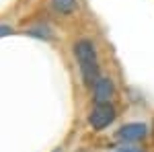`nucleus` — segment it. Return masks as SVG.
Segmentation results:
<instances>
[{"mask_svg": "<svg viewBox=\"0 0 154 152\" xmlns=\"http://www.w3.org/2000/svg\"><path fill=\"white\" fill-rule=\"evenodd\" d=\"M74 58L78 62L80 68V78H82L84 86L93 88L95 82L101 78V66H99V54H97V45L91 39H78L74 47Z\"/></svg>", "mask_w": 154, "mask_h": 152, "instance_id": "1", "label": "nucleus"}, {"mask_svg": "<svg viewBox=\"0 0 154 152\" xmlns=\"http://www.w3.org/2000/svg\"><path fill=\"white\" fill-rule=\"evenodd\" d=\"M117 117V111H115V105L113 103H95V107L91 109L88 113V126L97 132L101 129H107Z\"/></svg>", "mask_w": 154, "mask_h": 152, "instance_id": "2", "label": "nucleus"}, {"mask_svg": "<svg viewBox=\"0 0 154 152\" xmlns=\"http://www.w3.org/2000/svg\"><path fill=\"white\" fill-rule=\"evenodd\" d=\"M148 136V126L146 123H125L115 132V138L119 142H125V144H136V142H142Z\"/></svg>", "mask_w": 154, "mask_h": 152, "instance_id": "3", "label": "nucleus"}, {"mask_svg": "<svg viewBox=\"0 0 154 152\" xmlns=\"http://www.w3.org/2000/svg\"><path fill=\"white\" fill-rule=\"evenodd\" d=\"M113 93H115V84H113L111 78H107V76H101L95 82V86L91 88V95H93V101L95 103H107L113 97Z\"/></svg>", "mask_w": 154, "mask_h": 152, "instance_id": "4", "label": "nucleus"}, {"mask_svg": "<svg viewBox=\"0 0 154 152\" xmlns=\"http://www.w3.org/2000/svg\"><path fill=\"white\" fill-rule=\"evenodd\" d=\"M78 6V0H51V8L60 14H72Z\"/></svg>", "mask_w": 154, "mask_h": 152, "instance_id": "5", "label": "nucleus"}, {"mask_svg": "<svg viewBox=\"0 0 154 152\" xmlns=\"http://www.w3.org/2000/svg\"><path fill=\"white\" fill-rule=\"evenodd\" d=\"M29 35L39 37V39H49V37H51V33H49L48 27H35V29H31V31H29Z\"/></svg>", "mask_w": 154, "mask_h": 152, "instance_id": "6", "label": "nucleus"}, {"mask_svg": "<svg viewBox=\"0 0 154 152\" xmlns=\"http://www.w3.org/2000/svg\"><path fill=\"white\" fill-rule=\"evenodd\" d=\"M11 33H12V29L8 25H0V37H6V35H11Z\"/></svg>", "mask_w": 154, "mask_h": 152, "instance_id": "7", "label": "nucleus"}, {"mask_svg": "<svg viewBox=\"0 0 154 152\" xmlns=\"http://www.w3.org/2000/svg\"><path fill=\"white\" fill-rule=\"evenodd\" d=\"M113 152H142V150H140V148H134V146H131V148H117V150H113Z\"/></svg>", "mask_w": 154, "mask_h": 152, "instance_id": "8", "label": "nucleus"}]
</instances>
